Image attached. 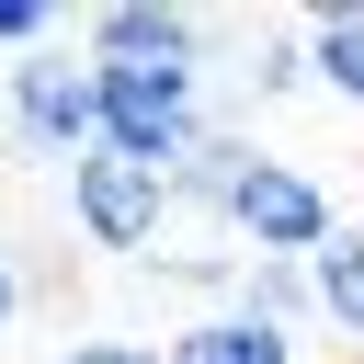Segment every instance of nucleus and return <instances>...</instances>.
Instances as JSON below:
<instances>
[{
    "instance_id": "obj_5",
    "label": "nucleus",
    "mask_w": 364,
    "mask_h": 364,
    "mask_svg": "<svg viewBox=\"0 0 364 364\" xmlns=\"http://www.w3.org/2000/svg\"><path fill=\"white\" fill-rule=\"evenodd\" d=\"M80 46H91L102 68H193V23L159 11V0H114V11H91Z\"/></svg>"
},
{
    "instance_id": "obj_12",
    "label": "nucleus",
    "mask_w": 364,
    "mask_h": 364,
    "mask_svg": "<svg viewBox=\"0 0 364 364\" xmlns=\"http://www.w3.org/2000/svg\"><path fill=\"white\" fill-rule=\"evenodd\" d=\"M57 364H171V353H148V341H68Z\"/></svg>"
},
{
    "instance_id": "obj_3",
    "label": "nucleus",
    "mask_w": 364,
    "mask_h": 364,
    "mask_svg": "<svg viewBox=\"0 0 364 364\" xmlns=\"http://www.w3.org/2000/svg\"><path fill=\"white\" fill-rule=\"evenodd\" d=\"M68 216H80L91 250H148L171 228V182L136 171V159H114V148H91V159H68Z\"/></svg>"
},
{
    "instance_id": "obj_7",
    "label": "nucleus",
    "mask_w": 364,
    "mask_h": 364,
    "mask_svg": "<svg viewBox=\"0 0 364 364\" xmlns=\"http://www.w3.org/2000/svg\"><path fill=\"white\" fill-rule=\"evenodd\" d=\"M307 284H318V318L341 341H364V228H330V250L307 262Z\"/></svg>"
},
{
    "instance_id": "obj_10",
    "label": "nucleus",
    "mask_w": 364,
    "mask_h": 364,
    "mask_svg": "<svg viewBox=\"0 0 364 364\" xmlns=\"http://www.w3.org/2000/svg\"><path fill=\"white\" fill-rule=\"evenodd\" d=\"M307 307H318L307 262H250V273H239V318H262V330H296Z\"/></svg>"
},
{
    "instance_id": "obj_6",
    "label": "nucleus",
    "mask_w": 364,
    "mask_h": 364,
    "mask_svg": "<svg viewBox=\"0 0 364 364\" xmlns=\"http://www.w3.org/2000/svg\"><path fill=\"white\" fill-rule=\"evenodd\" d=\"M262 159L239 148V136H205L182 171H171V205H205V216H239V182H250Z\"/></svg>"
},
{
    "instance_id": "obj_8",
    "label": "nucleus",
    "mask_w": 364,
    "mask_h": 364,
    "mask_svg": "<svg viewBox=\"0 0 364 364\" xmlns=\"http://www.w3.org/2000/svg\"><path fill=\"white\" fill-rule=\"evenodd\" d=\"M171 364H296V341L228 307V318H205V330H182V341H171Z\"/></svg>"
},
{
    "instance_id": "obj_11",
    "label": "nucleus",
    "mask_w": 364,
    "mask_h": 364,
    "mask_svg": "<svg viewBox=\"0 0 364 364\" xmlns=\"http://www.w3.org/2000/svg\"><path fill=\"white\" fill-rule=\"evenodd\" d=\"M46 34H57V11H46V0H0V46L46 57Z\"/></svg>"
},
{
    "instance_id": "obj_13",
    "label": "nucleus",
    "mask_w": 364,
    "mask_h": 364,
    "mask_svg": "<svg viewBox=\"0 0 364 364\" xmlns=\"http://www.w3.org/2000/svg\"><path fill=\"white\" fill-rule=\"evenodd\" d=\"M11 318H23V262L0 250V330H11Z\"/></svg>"
},
{
    "instance_id": "obj_1",
    "label": "nucleus",
    "mask_w": 364,
    "mask_h": 364,
    "mask_svg": "<svg viewBox=\"0 0 364 364\" xmlns=\"http://www.w3.org/2000/svg\"><path fill=\"white\" fill-rule=\"evenodd\" d=\"M91 68H102V57H91ZM102 148L171 182V171L205 148V102H193V68H102Z\"/></svg>"
},
{
    "instance_id": "obj_9",
    "label": "nucleus",
    "mask_w": 364,
    "mask_h": 364,
    "mask_svg": "<svg viewBox=\"0 0 364 364\" xmlns=\"http://www.w3.org/2000/svg\"><path fill=\"white\" fill-rule=\"evenodd\" d=\"M307 80H330V91L364 114V11H318V23H307Z\"/></svg>"
},
{
    "instance_id": "obj_4",
    "label": "nucleus",
    "mask_w": 364,
    "mask_h": 364,
    "mask_svg": "<svg viewBox=\"0 0 364 364\" xmlns=\"http://www.w3.org/2000/svg\"><path fill=\"white\" fill-rule=\"evenodd\" d=\"M262 262H318L330 250V193H318V171H296V159H262L250 182H239V216H228Z\"/></svg>"
},
{
    "instance_id": "obj_2",
    "label": "nucleus",
    "mask_w": 364,
    "mask_h": 364,
    "mask_svg": "<svg viewBox=\"0 0 364 364\" xmlns=\"http://www.w3.org/2000/svg\"><path fill=\"white\" fill-rule=\"evenodd\" d=\"M11 125H23L34 148H57V159H91V148H102V68H91V46H46V57H23V80H11Z\"/></svg>"
}]
</instances>
